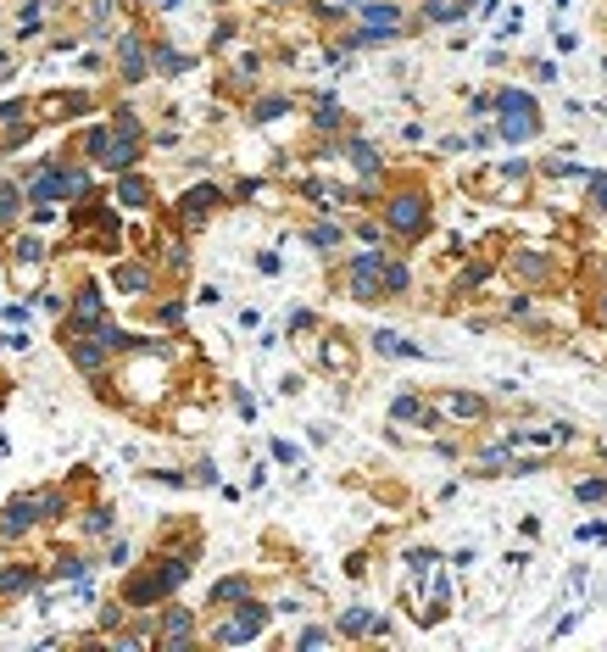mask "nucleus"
<instances>
[{
	"label": "nucleus",
	"mask_w": 607,
	"mask_h": 652,
	"mask_svg": "<svg viewBox=\"0 0 607 652\" xmlns=\"http://www.w3.org/2000/svg\"><path fill=\"white\" fill-rule=\"evenodd\" d=\"M535 307H541V296H530V290H502L496 296V324H524V318H535Z\"/></svg>",
	"instance_id": "4c0bfd02"
},
{
	"label": "nucleus",
	"mask_w": 607,
	"mask_h": 652,
	"mask_svg": "<svg viewBox=\"0 0 607 652\" xmlns=\"http://www.w3.org/2000/svg\"><path fill=\"white\" fill-rule=\"evenodd\" d=\"M273 625V602H262L257 591H251L246 602H234V608H223L212 625H201V636L212 641V647H246V641L268 636Z\"/></svg>",
	"instance_id": "0eeeda50"
},
{
	"label": "nucleus",
	"mask_w": 607,
	"mask_h": 652,
	"mask_svg": "<svg viewBox=\"0 0 607 652\" xmlns=\"http://www.w3.org/2000/svg\"><path fill=\"white\" fill-rule=\"evenodd\" d=\"M401 563H407V580H413L407 591H418V586L429 580V574H435L440 563H446V552H440V547H407V552H401Z\"/></svg>",
	"instance_id": "ea45409f"
},
{
	"label": "nucleus",
	"mask_w": 607,
	"mask_h": 652,
	"mask_svg": "<svg viewBox=\"0 0 607 652\" xmlns=\"http://www.w3.org/2000/svg\"><path fill=\"white\" fill-rule=\"evenodd\" d=\"M591 324H596V329H607V285H596V290H591Z\"/></svg>",
	"instance_id": "3c124183"
},
{
	"label": "nucleus",
	"mask_w": 607,
	"mask_h": 652,
	"mask_svg": "<svg viewBox=\"0 0 607 652\" xmlns=\"http://www.w3.org/2000/svg\"><path fill=\"white\" fill-rule=\"evenodd\" d=\"M56 6H62V0H56ZM67 6H78V0H67Z\"/></svg>",
	"instance_id": "e2e57ef3"
},
{
	"label": "nucleus",
	"mask_w": 607,
	"mask_h": 652,
	"mask_svg": "<svg viewBox=\"0 0 607 652\" xmlns=\"http://www.w3.org/2000/svg\"><path fill=\"white\" fill-rule=\"evenodd\" d=\"M106 123H117V129H134V134H151V129H145V118L134 112L129 101H123V106H112V112H106Z\"/></svg>",
	"instance_id": "de8ad7c7"
},
{
	"label": "nucleus",
	"mask_w": 607,
	"mask_h": 652,
	"mask_svg": "<svg viewBox=\"0 0 607 652\" xmlns=\"http://www.w3.org/2000/svg\"><path fill=\"white\" fill-rule=\"evenodd\" d=\"M101 318H112V296H106V285H101V279H78L73 296H67V313H62V335L95 329Z\"/></svg>",
	"instance_id": "dca6fc26"
},
{
	"label": "nucleus",
	"mask_w": 607,
	"mask_h": 652,
	"mask_svg": "<svg viewBox=\"0 0 607 652\" xmlns=\"http://www.w3.org/2000/svg\"><path fill=\"white\" fill-rule=\"evenodd\" d=\"M34 513H39V530L67 524V519H73V491H67V485H39V491H34Z\"/></svg>",
	"instance_id": "a878e982"
},
{
	"label": "nucleus",
	"mask_w": 607,
	"mask_h": 652,
	"mask_svg": "<svg viewBox=\"0 0 607 652\" xmlns=\"http://www.w3.org/2000/svg\"><path fill=\"white\" fill-rule=\"evenodd\" d=\"M190 574H195V558H179V552H151L140 569L123 574L117 597L129 602V608H162L168 597H179V591H184Z\"/></svg>",
	"instance_id": "f03ea898"
},
{
	"label": "nucleus",
	"mask_w": 607,
	"mask_h": 652,
	"mask_svg": "<svg viewBox=\"0 0 607 652\" xmlns=\"http://www.w3.org/2000/svg\"><path fill=\"white\" fill-rule=\"evenodd\" d=\"M195 641H201V613L184 608L179 597H168L162 608H156V636H151V647L184 652V647H195Z\"/></svg>",
	"instance_id": "4468645a"
},
{
	"label": "nucleus",
	"mask_w": 607,
	"mask_h": 652,
	"mask_svg": "<svg viewBox=\"0 0 607 652\" xmlns=\"http://www.w3.org/2000/svg\"><path fill=\"white\" fill-rule=\"evenodd\" d=\"M496 274H502L507 285L530 290V296H546V290H557V279H563V251L541 246V240H513L507 251H496Z\"/></svg>",
	"instance_id": "39448f33"
},
{
	"label": "nucleus",
	"mask_w": 607,
	"mask_h": 652,
	"mask_svg": "<svg viewBox=\"0 0 607 652\" xmlns=\"http://www.w3.org/2000/svg\"><path fill=\"white\" fill-rule=\"evenodd\" d=\"M585 207H591V218L607 223V173H585Z\"/></svg>",
	"instance_id": "c03bdc74"
},
{
	"label": "nucleus",
	"mask_w": 607,
	"mask_h": 652,
	"mask_svg": "<svg viewBox=\"0 0 607 652\" xmlns=\"http://www.w3.org/2000/svg\"><path fill=\"white\" fill-rule=\"evenodd\" d=\"M145 307V324H156V329H179L184 324V296H162L156 290L151 301H140Z\"/></svg>",
	"instance_id": "a19ab883"
},
{
	"label": "nucleus",
	"mask_w": 607,
	"mask_h": 652,
	"mask_svg": "<svg viewBox=\"0 0 607 652\" xmlns=\"http://www.w3.org/2000/svg\"><path fill=\"white\" fill-rule=\"evenodd\" d=\"M379 223H385L390 246H424L429 235H435V190H429L424 179H396L379 190Z\"/></svg>",
	"instance_id": "f257e3e1"
},
{
	"label": "nucleus",
	"mask_w": 607,
	"mask_h": 652,
	"mask_svg": "<svg viewBox=\"0 0 607 652\" xmlns=\"http://www.w3.org/2000/svg\"><path fill=\"white\" fill-rule=\"evenodd\" d=\"M6 268H12V285H17V290H39V285H45L51 246L39 240V229L17 223V229H12V246H6Z\"/></svg>",
	"instance_id": "9d476101"
},
{
	"label": "nucleus",
	"mask_w": 607,
	"mask_h": 652,
	"mask_svg": "<svg viewBox=\"0 0 607 652\" xmlns=\"http://www.w3.org/2000/svg\"><path fill=\"white\" fill-rule=\"evenodd\" d=\"M145 145H151V134H134V129H117V123H90V129L73 140V151L90 168H101V173H129V168H140L145 162Z\"/></svg>",
	"instance_id": "20e7f679"
},
{
	"label": "nucleus",
	"mask_w": 607,
	"mask_h": 652,
	"mask_svg": "<svg viewBox=\"0 0 607 652\" xmlns=\"http://www.w3.org/2000/svg\"><path fill=\"white\" fill-rule=\"evenodd\" d=\"M574 502L580 508H607V474H580L574 480Z\"/></svg>",
	"instance_id": "79ce46f5"
},
{
	"label": "nucleus",
	"mask_w": 607,
	"mask_h": 652,
	"mask_svg": "<svg viewBox=\"0 0 607 652\" xmlns=\"http://www.w3.org/2000/svg\"><path fill=\"white\" fill-rule=\"evenodd\" d=\"M385 257H390V246H357V251H346V262H340V274H335V285L346 290V301H357V307H379V301H385V285H379Z\"/></svg>",
	"instance_id": "6e6552de"
},
{
	"label": "nucleus",
	"mask_w": 607,
	"mask_h": 652,
	"mask_svg": "<svg viewBox=\"0 0 607 652\" xmlns=\"http://www.w3.org/2000/svg\"><path fill=\"white\" fill-rule=\"evenodd\" d=\"M429 452H435V457H463L468 446L463 441H429Z\"/></svg>",
	"instance_id": "6e6d98bb"
},
{
	"label": "nucleus",
	"mask_w": 607,
	"mask_h": 652,
	"mask_svg": "<svg viewBox=\"0 0 607 652\" xmlns=\"http://www.w3.org/2000/svg\"><path fill=\"white\" fill-rule=\"evenodd\" d=\"M39 586H45V569H39V563H6V569H0V602L34 597Z\"/></svg>",
	"instance_id": "bb28decb"
},
{
	"label": "nucleus",
	"mask_w": 607,
	"mask_h": 652,
	"mask_svg": "<svg viewBox=\"0 0 607 652\" xmlns=\"http://www.w3.org/2000/svg\"><path fill=\"white\" fill-rule=\"evenodd\" d=\"M335 151L351 162V173H357V179H385V151H379L368 134H340Z\"/></svg>",
	"instance_id": "4be33fe9"
},
{
	"label": "nucleus",
	"mask_w": 607,
	"mask_h": 652,
	"mask_svg": "<svg viewBox=\"0 0 607 652\" xmlns=\"http://www.w3.org/2000/svg\"><path fill=\"white\" fill-rule=\"evenodd\" d=\"M312 129L323 134V140H340V134H346V106L335 101V95H312Z\"/></svg>",
	"instance_id": "473e14b6"
},
{
	"label": "nucleus",
	"mask_w": 607,
	"mask_h": 652,
	"mask_svg": "<svg viewBox=\"0 0 607 652\" xmlns=\"http://www.w3.org/2000/svg\"><path fill=\"white\" fill-rule=\"evenodd\" d=\"M335 636H346V641H390V636H396V625H390L379 608H368V602H351V608H340Z\"/></svg>",
	"instance_id": "6ab92c4d"
},
{
	"label": "nucleus",
	"mask_w": 607,
	"mask_h": 652,
	"mask_svg": "<svg viewBox=\"0 0 607 652\" xmlns=\"http://www.w3.org/2000/svg\"><path fill=\"white\" fill-rule=\"evenodd\" d=\"M474 190H479L485 201H496V207H530V196H535V162H518V157L502 162L491 179L479 173Z\"/></svg>",
	"instance_id": "f8f14e48"
},
{
	"label": "nucleus",
	"mask_w": 607,
	"mask_h": 652,
	"mask_svg": "<svg viewBox=\"0 0 607 652\" xmlns=\"http://www.w3.org/2000/svg\"><path fill=\"white\" fill-rule=\"evenodd\" d=\"M90 574H95V563L84 558V552H56L45 580H51V586H78V580H90Z\"/></svg>",
	"instance_id": "e433bc0d"
},
{
	"label": "nucleus",
	"mask_w": 607,
	"mask_h": 652,
	"mask_svg": "<svg viewBox=\"0 0 607 652\" xmlns=\"http://www.w3.org/2000/svg\"><path fill=\"white\" fill-rule=\"evenodd\" d=\"M218 6H223V0H218Z\"/></svg>",
	"instance_id": "0e129e2a"
},
{
	"label": "nucleus",
	"mask_w": 607,
	"mask_h": 652,
	"mask_svg": "<svg viewBox=\"0 0 607 652\" xmlns=\"http://www.w3.org/2000/svg\"><path fill=\"white\" fill-rule=\"evenodd\" d=\"M290 112H296V95H285V90H262V95H251V106H246L251 123H279V118H290Z\"/></svg>",
	"instance_id": "f704fd0d"
},
{
	"label": "nucleus",
	"mask_w": 607,
	"mask_h": 652,
	"mask_svg": "<svg viewBox=\"0 0 607 652\" xmlns=\"http://www.w3.org/2000/svg\"><path fill=\"white\" fill-rule=\"evenodd\" d=\"M429 407H435V418L446 424V430H491L496 418V402L479 391H457V385H440V391H429Z\"/></svg>",
	"instance_id": "1a4fd4ad"
},
{
	"label": "nucleus",
	"mask_w": 607,
	"mask_h": 652,
	"mask_svg": "<svg viewBox=\"0 0 607 652\" xmlns=\"http://www.w3.org/2000/svg\"><path fill=\"white\" fill-rule=\"evenodd\" d=\"M496 279V257H468L463 268H457V279L446 285V296L452 301H485V285Z\"/></svg>",
	"instance_id": "5701e85b"
},
{
	"label": "nucleus",
	"mask_w": 607,
	"mask_h": 652,
	"mask_svg": "<svg viewBox=\"0 0 607 652\" xmlns=\"http://www.w3.org/2000/svg\"><path fill=\"white\" fill-rule=\"evenodd\" d=\"M323 6H335L340 17H351V12H357V6H362V0H323Z\"/></svg>",
	"instance_id": "4d7b16f0"
},
{
	"label": "nucleus",
	"mask_w": 607,
	"mask_h": 652,
	"mask_svg": "<svg viewBox=\"0 0 607 652\" xmlns=\"http://www.w3.org/2000/svg\"><path fill=\"white\" fill-rule=\"evenodd\" d=\"M223 207H229V190H223V184H190V190L173 201V223H179V235H201Z\"/></svg>",
	"instance_id": "ddd939ff"
},
{
	"label": "nucleus",
	"mask_w": 607,
	"mask_h": 652,
	"mask_svg": "<svg viewBox=\"0 0 607 652\" xmlns=\"http://www.w3.org/2000/svg\"><path fill=\"white\" fill-rule=\"evenodd\" d=\"M123 619H129V602H123V597H112V602H101V608H95V630H101V636H112Z\"/></svg>",
	"instance_id": "a18cd8bd"
},
{
	"label": "nucleus",
	"mask_w": 607,
	"mask_h": 652,
	"mask_svg": "<svg viewBox=\"0 0 607 652\" xmlns=\"http://www.w3.org/2000/svg\"><path fill=\"white\" fill-rule=\"evenodd\" d=\"M357 28L340 34V51H379V45H396L413 34V0H362Z\"/></svg>",
	"instance_id": "7ed1b4c3"
},
{
	"label": "nucleus",
	"mask_w": 607,
	"mask_h": 652,
	"mask_svg": "<svg viewBox=\"0 0 607 652\" xmlns=\"http://www.w3.org/2000/svg\"><path fill=\"white\" fill-rule=\"evenodd\" d=\"M34 296H39V307H45V313H51V318H62V313H67V296H62V290H51V285H39Z\"/></svg>",
	"instance_id": "09e8293b"
},
{
	"label": "nucleus",
	"mask_w": 607,
	"mask_h": 652,
	"mask_svg": "<svg viewBox=\"0 0 607 652\" xmlns=\"http://www.w3.org/2000/svg\"><path fill=\"white\" fill-rule=\"evenodd\" d=\"M78 535H84V541H112V535H117V508H112V502H90V508H78Z\"/></svg>",
	"instance_id": "7c9ffc66"
},
{
	"label": "nucleus",
	"mask_w": 607,
	"mask_h": 652,
	"mask_svg": "<svg viewBox=\"0 0 607 652\" xmlns=\"http://www.w3.org/2000/svg\"><path fill=\"white\" fill-rule=\"evenodd\" d=\"M301 240H307V246L318 251V257H335V251L346 246L351 235H346V223H340L335 212H323V218H312L307 229H301Z\"/></svg>",
	"instance_id": "c85d7f7f"
},
{
	"label": "nucleus",
	"mask_w": 607,
	"mask_h": 652,
	"mask_svg": "<svg viewBox=\"0 0 607 652\" xmlns=\"http://www.w3.org/2000/svg\"><path fill=\"white\" fill-rule=\"evenodd\" d=\"M62 352H67V363H73L84 379L112 374V363H117V352L106 346L101 335H95V329H78V335H62Z\"/></svg>",
	"instance_id": "a211bd4d"
},
{
	"label": "nucleus",
	"mask_w": 607,
	"mask_h": 652,
	"mask_svg": "<svg viewBox=\"0 0 607 652\" xmlns=\"http://www.w3.org/2000/svg\"><path fill=\"white\" fill-rule=\"evenodd\" d=\"M491 129H496V140L502 145H530V140H541L546 134V118H541V101H535L524 84H496V112H491Z\"/></svg>",
	"instance_id": "423d86ee"
},
{
	"label": "nucleus",
	"mask_w": 607,
	"mask_h": 652,
	"mask_svg": "<svg viewBox=\"0 0 607 652\" xmlns=\"http://www.w3.org/2000/svg\"><path fill=\"white\" fill-rule=\"evenodd\" d=\"M513 446H518L513 424H496L491 441H479L474 452H468V474H474V480H507V469H513Z\"/></svg>",
	"instance_id": "f3484780"
},
{
	"label": "nucleus",
	"mask_w": 607,
	"mask_h": 652,
	"mask_svg": "<svg viewBox=\"0 0 607 652\" xmlns=\"http://www.w3.org/2000/svg\"><path fill=\"white\" fill-rule=\"evenodd\" d=\"M591 457H596V469H607V441H596V446H591Z\"/></svg>",
	"instance_id": "bf43d9fd"
},
{
	"label": "nucleus",
	"mask_w": 607,
	"mask_h": 652,
	"mask_svg": "<svg viewBox=\"0 0 607 652\" xmlns=\"http://www.w3.org/2000/svg\"><path fill=\"white\" fill-rule=\"evenodd\" d=\"M312 329H318V313H307V307L290 313V335H312Z\"/></svg>",
	"instance_id": "5fc2aeb1"
},
{
	"label": "nucleus",
	"mask_w": 607,
	"mask_h": 652,
	"mask_svg": "<svg viewBox=\"0 0 607 652\" xmlns=\"http://www.w3.org/2000/svg\"><path fill=\"white\" fill-rule=\"evenodd\" d=\"M463 17H468L463 0H413V28H452Z\"/></svg>",
	"instance_id": "c756f323"
},
{
	"label": "nucleus",
	"mask_w": 607,
	"mask_h": 652,
	"mask_svg": "<svg viewBox=\"0 0 607 652\" xmlns=\"http://www.w3.org/2000/svg\"><path fill=\"white\" fill-rule=\"evenodd\" d=\"M195 67V56H184L173 40H151V73L156 79H184Z\"/></svg>",
	"instance_id": "72a5a7b5"
},
{
	"label": "nucleus",
	"mask_w": 607,
	"mask_h": 652,
	"mask_svg": "<svg viewBox=\"0 0 607 652\" xmlns=\"http://www.w3.org/2000/svg\"><path fill=\"white\" fill-rule=\"evenodd\" d=\"M106 290H117L123 301H151L156 290H162V268H156V257H145V251L140 257H117Z\"/></svg>",
	"instance_id": "2eb2a0df"
},
{
	"label": "nucleus",
	"mask_w": 607,
	"mask_h": 652,
	"mask_svg": "<svg viewBox=\"0 0 607 652\" xmlns=\"http://www.w3.org/2000/svg\"><path fill=\"white\" fill-rule=\"evenodd\" d=\"M145 6H168V0H145Z\"/></svg>",
	"instance_id": "052dcab7"
},
{
	"label": "nucleus",
	"mask_w": 607,
	"mask_h": 652,
	"mask_svg": "<svg viewBox=\"0 0 607 652\" xmlns=\"http://www.w3.org/2000/svg\"><path fill=\"white\" fill-rule=\"evenodd\" d=\"M290 641H296V647H329V641H335V625H301Z\"/></svg>",
	"instance_id": "49530a36"
},
{
	"label": "nucleus",
	"mask_w": 607,
	"mask_h": 652,
	"mask_svg": "<svg viewBox=\"0 0 607 652\" xmlns=\"http://www.w3.org/2000/svg\"><path fill=\"white\" fill-rule=\"evenodd\" d=\"M251 591H257V580H251V574H223V580H212L207 608H212V613H223V608H234V602H246Z\"/></svg>",
	"instance_id": "2f4dec72"
},
{
	"label": "nucleus",
	"mask_w": 607,
	"mask_h": 652,
	"mask_svg": "<svg viewBox=\"0 0 607 652\" xmlns=\"http://www.w3.org/2000/svg\"><path fill=\"white\" fill-rule=\"evenodd\" d=\"M468 145H474V151H491V145H502V140H496V129H491V123H479V129L468 134Z\"/></svg>",
	"instance_id": "864d4df0"
},
{
	"label": "nucleus",
	"mask_w": 607,
	"mask_h": 652,
	"mask_svg": "<svg viewBox=\"0 0 607 652\" xmlns=\"http://www.w3.org/2000/svg\"><path fill=\"white\" fill-rule=\"evenodd\" d=\"M390 430H424V435H435V430H446L435 418V407H429V391H396L390 396Z\"/></svg>",
	"instance_id": "aec40b11"
},
{
	"label": "nucleus",
	"mask_w": 607,
	"mask_h": 652,
	"mask_svg": "<svg viewBox=\"0 0 607 652\" xmlns=\"http://www.w3.org/2000/svg\"><path fill=\"white\" fill-rule=\"evenodd\" d=\"M39 530V513H34V491H17L6 496V508H0V547H23L28 535Z\"/></svg>",
	"instance_id": "412c9836"
},
{
	"label": "nucleus",
	"mask_w": 607,
	"mask_h": 652,
	"mask_svg": "<svg viewBox=\"0 0 607 652\" xmlns=\"http://www.w3.org/2000/svg\"><path fill=\"white\" fill-rule=\"evenodd\" d=\"M318 368L323 374H340V379H351L357 374V346H351V335H323L318 340Z\"/></svg>",
	"instance_id": "393cba45"
},
{
	"label": "nucleus",
	"mask_w": 607,
	"mask_h": 652,
	"mask_svg": "<svg viewBox=\"0 0 607 652\" xmlns=\"http://www.w3.org/2000/svg\"><path fill=\"white\" fill-rule=\"evenodd\" d=\"M112 201L123 212H151L156 207V184L145 179L140 168H129V173H117V184H112Z\"/></svg>",
	"instance_id": "b1692460"
},
{
	"label": "nucleus",
	"mask_w": 607,
	"mask_h": 652,
	"mask_svg": "<svg viewBox=\"0 0 607 652\" xmlns=\"http://www.w3.org/2000/svg\"><path fill=\"white\" fill-rule=\"evenodd\" d=\"M23 212H28V196H23V184H17V179H6V173H0V235H12L17 223H23Z\"/></svg>",
	"instance_id": "58836bf2"
},
{
	"label": "nucleus",
	"mask_w": 607,
	"mask_h": 652,
	"mask_svg": "<svg viewBox=\"0 0 607 652\" xmlns=\"http://www.w3.org/2000/svg\"><path fill=\"white\" fill-rule=\"evenodd\" d=\"M496 112V90H479V95H468V118H491Z\"/></svg>",
	"instance_id": "8fccbe9b"
},
{
	"label": "nucleus",
	"mask_w": 607,
	"mask_h": 652,
	"mask_svg": "<svg viewBox=\"0 0 607 652\" xmlns=\"http://www.w3.org/2000/svg\"><path fill=\"white\" fill-rule=\"evenodd\" d=\"M190 485H218V463H212V457H201V463L190 469Z\"/></svg>",
	"instance_id": "603ef678"
},
{
	"label": "nucleus",
	"mask_w": 607,
	"mask_h": 652,
	"mask_svg": "<svg viewBox=\"0 0 607 652\" xmlns=\"http://www.w3.org/2000/svg\"><path fill=\"white\" fill-rule=\"evenodd\" d=\"M368 346H374L379 357H396V363H418V357H424V346H418V340H407L401 329H374V335H368Z\"/></svg>",
	"instance_id": "c9c22d12"
},
{
	"label": "nucleus",
	"mask_w": 607,
	"mask_h": 652,
	"mask_svg": "<svg viewBox=\"0 0 607 652\" xmlns=\"http://www.w3.org/2000/svg\"><path fill=\"white\" fill-rule=\"evenodd\" d=\"M346 235L357 240V246H390V235H385V223H379L374 212H362L357 223H346Z\"/></svg>",
	"instance_id": "37998d69"
},
{
	"label": "nucleus",
	"mask_w": 607,
	"mask_h": 652,
	"mask_svg": "<svg viewBox=\"0 0 607 652\" xmlns=\"http://www.w3.org/2000/svg\"><path fill=\"white\" fill-rule=\"evenodd\" d=\"M0 173H6V151H0Z\"/></svg>",
	"instance_id": "680f3d73"
},
{
	"label": "nucleus",
	"mask_w": 607,
	"mask_h": 652,
	"mask_svg": "<svg viewBox=\"0 0 607 652\" xmlns=\"http://www.w3.org/2000/svg\"><path fill=\"white\" fill-rule=\"evenodd\" d=\"M379 285H385V301H413V290H418L413 257L390 251V257H385V274H379Z\"/></svg>",
	"instance_id": "cd10ccee"
},
{
	"label": "nucleus",
	"mask_w": 607,
	"mask_h": 652,
	"mask_svg": "<svg viewBox=\"0 0 607 652\" xmlns=\"http://www.w3.org/2000/svg\"><path fill=\"white\" fill-rule=\"evenodd\" d=\"M106 67H112L117 84H129V90H134V84H145V79H156V73H151V34H145V28H117Z\"/></svg>",
	"instance_id": "9b49d317"
},
{
	"label": "nucleus",
	"mask_w": 607,
	"mask_h": 652,
	"mask_svg": "<svg viewBox=\"0 0 607 652\" xmlns=\"http://www.w3.org/2000/svg\"><path fill=\"white\" fill-rule=\"evenodd\" d=\"M12 67H17V62H12V51H0V84L12 79Z\"/></svg>",
	"instance_id": "13d9d810"
}]
</instances>
